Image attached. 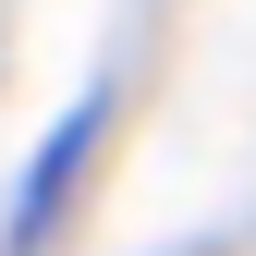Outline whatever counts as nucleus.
<instances>
[{
  "mask_svg": "<svg viewBox=\"0 0 256 256\" xmlns=\"http://www.w3.org/2000/svg\"><path fill=\"white\" fill-rule=\"evenodd\" d=\"M98 134H110V98H74V110L37 134V158H24V183H12V232H0V256H49V244H61L86 171H98Z\"/></svg>",
  "mask_w": 256,
  "mask_h": 256,
  "instance_id": "nucleus-1",
  "label": "nucleus"
}]
</instances>
